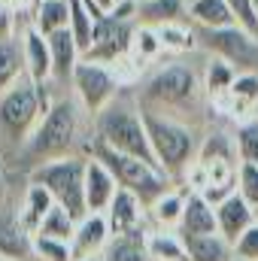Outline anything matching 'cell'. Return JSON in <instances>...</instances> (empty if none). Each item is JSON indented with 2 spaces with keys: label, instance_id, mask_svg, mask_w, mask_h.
Returning a JSON list of instances; mask_svg holds the SVG:
<instances>
[{
  "label": "cell",
  "instance_id": "obj_12",
  "mask_svg": "<svg viewBox=\"0 0 258 261\" xmlns=\"http://www.w3.org/2000/svg\"><path fill=\"white\" fill-rule=\"evenodd\" d=\"M146 219H149V206L134 195L131 189H122L113 197V203L107 206V222H110V231L113 234H131V231H149L146 228Z\"/></svg>",
  "mask_w": 258,
  "mask_h": 261
},
{
  "label": "cell",
  "instance_id": "obj_35",
  "mask_svg": "<svg viewBox=\"0 0 258 261\" xmlns=\"http://www.w3.org/2000/svg\"><path fill=\"white\" fill-rule=\"evenodd\" d=\"M134 52H137L140 61H152V58H158V55L164 52V46H161V40H158V31L140 24V28H137V37H134Z\"/></svg>",
  "mask_w": 258,
  "mask_h": 261
},
{
  "label": "cell",
  "instance_id": "obj_10",
  "mask_svg": "<svg viewBox=\"0 0 258 261\" xmlns=\"http://www.w3.org/2000/svg\"><path fill=\"white\" fill-rule=\"evenodd\" d=\"M73 94L79 97V103L85 107V113L94 119L119 91H122V82L119 76L110 70V64H97V61H79L76 73H73V82H70Z\"/></svg>",
  "mask_w": 258,
  "mask_h": 261
},
{
  "label": "cell",
  "instance_id": "obj_48",
  "mask_svg": "<svg viewBox=\"0 0 258 261\" xmlns=\"http://www.w3.org/2000/svg\"><path fill=\"white\" fill-rule=\"evenodd\" d=\"M134 3H140V0H134Z\"/></svg>",
  "mask_w": 258,
  "mask_h": 261
},
{
  "label": "cell",
  "instance_id": "obj_17",
  "mask_svg": "<svg viewBox=\"0 0 258 261\" xmlns=\"http://www.w3.org/2000/svg\"><path fill=\"white\" fill-rule=\"evenodd\" d=\"M179 237H200V234H216L219 231V219H216V206L200 195L192 192L186 195V210L179 219Z\"/></svg>",
  "mask_w": 258,
  "mask_h": 261
},
{
  "label": "cell",
  "instance_id": "obj_8",
  "mask_svg": "<svg viewBox=\"0 0 258 261\" xmlns=\"http://www.w3.org/2000/svg\"><path fill=\"white\" fill-rule=\"evenodd\" d=\"M137 3L119 0L97 24H94V40L91 49L82 55L85 61L97 64H116L128 52H134V37H137Z\"/></svg>",
  "mask_w": 258,
  "mask_h": 261
},
{
  "label": "cell",
  "instance_id": "obj_26",
  "mask_svg": "<svg viewBox=\"0 0 258 261\" xmlns=\"http://www.w3.org/2000/svg\"><path fill=\"white\" fill-rule=\"evenodd\" d=\"M186 195L189 189H170L167 195H161L152 206H149V219L155 222V228H164V231H176L179 228V219H183V210H186Z\"/></svg>",
  "mask_w": 258,
  "mask_h": 261
},
{
  "label": "cell",
  "instance_id": "obj_4",
  "mask_svg": "<svg viewBox=\"0 0 258 261\" xmlns=\"http://www.w3.org/2000/svg\"><path fill=\"white\" fill-rule=\"evenodd\" d=\"M143 119H146V128H149V140H152L158 167L170 179H186V173L197 161L200 143H203L200 130L189 122L158 116V113H146V110H143Z\"/></svg>",
  "mask_w": 258,
  "mask_h": 261
},
{
  "label": "cell",
  "instance_id": "obj_32",
  "mask_svg": "<svg viewBox=\"0 0 258 261\" xmlns=\"http://www.w3.org/2000/svg\"><path fill=\"white\" fill-rule=\"evenodd\" d=\"M234 146H237V155L240 161H249L258 164V119H246L234 128Z\"/></svg>",
  "mask_w": 258,
  "mask_h": 261
},
{
  "label": "cell",
  "instance_id": "obj_21",
  "mask_svg": "<svg viewBox=\"0 0 258 261\" xmlns=\"http://www.w3.org/2000/svg\"><path fill=\"white\" fill-rule=\"evenodd\" d=\"M31 24L46 37L70 28V0H37L31 6Z\"/></svg>",
  "mask_w": 258,
  "mask_h": 261
},
{
  "label": "cell",
  "instance_id": "obj_18",
  "mask_svg": "<svg viewBox=\"0 0 258 261\" xmlns=\"http://www.w3.org/2000/svg\"><path fill=\"white\" fill-rule=\"evenodd\" d=\"M21 52H24V73L34 82H49L52 79V49H49V40L34 24H28L21 31Z\"/></svg>",
  "mask_w": 258,
  "mask_h": 261
},
{
  "label": "cell",
  "instance_id": "obj_16",
  "mask_svg": "<svg viewBox=\"0 0 258 261\" xmlns=\"http://www.w3.org/2000/svg\"><path fill=\"white\" fill-rule=\"evenodd\" d=\"M216 219H219V234L234 243V240L258 219V213L240 192H234V195H228L225 200L216 203Z\"/></svg>",
  "mask_w": 258,
  "mask_h": 261
},
{
  "label": "cell",
  "instance_id": "obj_36",
  "mask_svg": "<svg viewBox=\"0 0 258 261\" xmlns=\"http://www.w3.org/2000/svg\"><path fill=\"white\" fill-rule=\"evenodd\" d=\"M237 192L258 210V164L240 161V170H237Z\"/></svg>",
  "mask_w": 258,
  "mask_h": 261
},
{
  "label": "cell",
  "instance_id": "obj_49",
  "mask_svg": "<svg viewBox=\"0 0 258 261\" xmlns=\"http://www.w3.org/2000/svg\"><path fill=\"white\" fill-rule=\"evenodd\" d=\"M255 213H258V210H255Z\"/></svg>",
  "mask_w": 258,
  "mask_h": 261
},
{
  "label": "cell",
  "instance_id": "obj_31",
  "mask_svg": "<svg viewBox=\"0 0 258 261\" xmlns=\"http://www.w3.org/2000/svg\"><path fill=\"white\" fill-rule=\"evenodd\" d=\"M76 225H79V219H73L64 206H58V203H55V206L49 210V216L43 219V225H40V231H37V234L58 237V240H73Z\"/></svg>",
  "mask_w": 258,
  "mask_h": 261
},
{
  "label": "cell",
  "instance_id": "obj_22",
  "mask_svg": "<svg viewBox=\"0 0 258 261\" xmlns=\"http://www.w3.org/2000/svg\"><path fill=\"white\" fill-rule=\"evenodd\" d=\"M149 231H131V234H113L100 261H152L146 249Z\"/></svg>",
  "mask_w": 258,
  "mask_h": 261
},
{
  "label": "cell",
  "instance_id": "obj_25",
  "mask_svg": "<svg viewBox=\"0 0 258 261\" xmlns=\"http://www.w3.org/2000/svg\"><path fill=\"white\" fill-rule=\"evenodd\" d=\"M146 249L152 261H189L186 252V240L179 237V231H164L155 228L146 234Z\"/></svg>",
  "mask_w": 258,
  "mask_h": 261
},
{
  "label": "cell",
  "instance_id": "obj_33",
  "mask_svg": "<svg viewBox=\"0 0 258 261\" xmlns=\"http://www.w3.org/2000/svg\"><path fill=\"white\" fill-rule=\"evenodd\" d=\"M34 249H37V261H73V246H70V240L34 234Z\"/></svg>",
  "mask_w": 258,
  "mask_h": 261
},
{
  "label": "cell",
  "instance_id": "obj_38",
  "mask_svg": "<svg viewBox=\"0 0 258 261\" xmlns=\"http://www.w3.org/2000/svg\"><path fill=\"white\" fill-rule=\"evenodd\" d=\"M228 6H231L237 24L258 37V12H255V6H252V0H228Z\"/></svg>",
  "mask_w": 258,
  "mask_h": 261
},
{
  "label": "cell",
  "instance_id": "obj_28",
  "mask_svg": "<svg viewBox=\"0 0 258 261\" xmlns=\"http://www.w3.org/2000/svg\"><path fill=\"white\" fill-rule=\"evenodd\" d=\"M158 31V40L164 46V52H173V55H189V52H200L197 49V34H194V24L186 21H173V24H161L155 28Z\"/></svg>",
  "mask_w": 258,
  "mask_h": 261
},
{
  "label": "cell",
  "instance_id": "obj_40",
  "mask_svg": "<svg viewBox=\"0 0 258 261\" xmlns=\"http://www.w3.org/2000/svg\"><path fill=\"white\" fill-rule=\"evenodd\" d=\"M6 200V170H3V155H0V206Z\"/></svg>",
  "mask_w": 258,
  "mask_h": 261
},
{
  "label": "cell",
  "instance_id": "obj_43",
  "mask_svg": "<svg viewBox=\"0 0 258 261\" xmlns=\"http://www.w3.org/2000/svg\"><path fill=\"white\" fill-rule=\"evenodd\" d=\"M252 119H258V103L252 107Z\"/></svg>",
  "mask_w": 258,
  "mask_h": 261
},
{
  "label": "cell",
  "instance_id": "obj_19",
  "mask_svg": "<svg viewBox=\"0 0 258 261\" xmlns=\"http://www.w3.org/2000/svg\"><path fill=\"white\" fill-rule=\"evenodd\" d=\"M189 18V0H140L137 3V24L161 28Z\"/></svg>",
  "mask_w": 258,
  "mask_h": 261
},
{
  "label": "cell",
  "instance_id": "obj_23",
  "mask_svg": "<svg viewBox=\"0 0 258 261\" xmlns=\"http://www.w3.org/2000/svg\"><path fill=\"white\" fill-rule=\"evenodd\" d=\"M52 206H55V197L49 195L43 186L31 182V186H28V192H24L21 206H18V219H21V225H24L31 234H37V231H40V225H43V219L49 216V210H52Z\"/></svg>",
  "mask_w": 258,
  "mask_h": 261
},
{
  "label": "cell",
  "instance_id": "obj_6",
  "mask_svg": "<svg viewBox=\"0 0 258 261\" xmlns=\"http://www.w3.org/2000/svg\"><path fill=\"white\" fill-rule=\"evenodd\" d=\"M85 155L100 158V161L113 170V176L119 179V186H122V189H131L146 206H152L158 197L167 195V192L173 189V179H170L158 164H149V161H143V158L116 152V149H110V146H104V143H94V140H91L88 149H85Z\"/></svg>",
  "mask_w": 258,
  "mask_h": 261
},
{
  "label": "cell",
  "instance_id": "obj_1",
  "mask_svg": "<svg viewBox=\"0 0 258 261\" xmlns=\"http://www.w3.org/2000/svg\"><path fill=\"white\" fill-rule=\"evenodd\" d=\"M140 110L146 113H158V116H170L179 122H189L197 128V113L207 110V88H203V67L197 70L189 64L183 55L164 58L152 70H146L134 88Z\"/></svg>",
  "mask_w": 258,
  "mask_h": 261
},
{
  "label": "cell",
  "instance_id": "obj_11",
  "mask_svg": "<svg viewBox=\"0 0 258 261\" xmlns=\"http://www.w3.org/2000/svg\"><path fill=\"white\" fill-rule=\"evenodd\" d=\"M113 231H110V222H107V213H88L79 219L76 225V234L70 240L73 246V261H85V258H100L107 243H110Z\"/></svg>",
  "mask_w": 258,
  "mask_h": 261
},
{
  "label": "cell",
  "instance_id": "obj_37",
  "mask_svg": "<svg viewBox=\"0 0 258 261\" xmlns=\"http://www.w3.org/2000/svg\"><path fill=\"white\" fill-rule=\"evenodd\" d=\"M234 258L258 261V219L234 240Z\"/></svg>",
  "mask_w": 258,
  "mask_h": 261
},
{
  "label": "cell",
  "instance_id": "obj_45",
  "mask_svg": "<svg viewBox=\"0 0 258 261\" xmlns=\"http://www.w3.org/2000/svg\"><path fill=\"white\" fill-rule=\"evenodd\" d=\"M85 261H100V258H85Z\"/></svg>",
  "mask_w": 258,
  "mask_h": 261
},
{
  "label": "cell",
  "instance_id": "obj_30",
  "mask_svg": "<svg viewBox=\"0 0 258 261\" xmlns=\"http://www.w3.org/2000/svg\"><path fill=\"white\" fill-rule=\"evenodd\" d=\"M94 24H97V21H94V15L85 9V3H82V0H70V34H73V40H76V46H79L82 55L91 49Z\"/></svg>",
  "mask_w": 258,
  "mask_h": 261
},
{
  "label": "cell",
  "instance_id": "obj_24",
  "mask_svg": "<svg viewBox=\"0 0 258 261\" xmlns=\"http://www.w3.org/2000/svg\"><path fill=\"white\" fill-rule=\"evenodd\" d=\"M189 21L194 28H228V24H237L228 0H189Z\"/></svg>",
  "mask_w": 258,
  "mask_h": 261
},
{
  "label": "cell",
  "instance_id": "obj_14",
  "mask_svg": "<svg viewBox=\"0 0 258 261\" xmlns=\"http://www.w3.org/2000/svg\"><path fill=\"white\" fill-rule=\"evenodd\" d=\"M116 192H119V179L113 176V170L100 158L88 155V164H85V206H88V213H107Z\"/></svg>",
  "mask_w": 258,
  "mask_h": 261
},
{
  "label": "cell",
  "instance_id": "obj_5",
  "mask_svg": "<svg viewBox=\"0 0 258 261\" xmlns=\"http://www.w3.org/2000/svg\"><path fill=\"white\" fill-rule=\"evenodd\" d=\"M46 113L37 82L28 73L12 82L0 94V155H18Z\"/></svg>",
  "mask_w": 258,
  "mask_h": 261
},
{
  "label": "cell",
  "instance_id": "obj_46",
  "mask_svg": "<svg viewBox=\"0 0 258 261\" xmlns=\"http://www.w3.org/2000/svg\"><path fill=\"white\" fill-rule=\"evenodd\" d=\"M0 261H9V258H3V255H0Z\"/></svg>",
  "mask_w": 258,
  "mask_h": 261
},
{
  "label": "cell",
  "instance_id": "obj_3",
  "mask_svg": "<svg viewBox=\"0 0 258 261\" xmlns=\"http://www.w3.org/2000/svg\"><path fill=\"white\" fill-rule=\"evenodd\" d=\"M91 130H94V137H91L94 143H104L116 152H125V155L143 158L149 164H158L134 88L125 91V85H122V91L91 119Z\"/></svg>",
  "mask_w": 258,
  "mask_h": 261
},
{
  "label": "cell",
  "instance_id": "obj_47",
  "mask_svg": "<svg viewBox=\"0 0 258 261\" xmlns=\"http://www.w3.org/2000/svg\"><path fill=\"white\" fill-rule=\"evenodd\" d=\"M234 261H243V258H234Z\"/></svg>",
  "mask_w": 258,
  "mask_h": 261
},
{
  "label": "cell",
  "instance_id": "obj_44",
  "mask_svg": "<svg viewBox=\"0 0 258 261\" xmlns=\"http://www.w3.org/2000/svg\"><path fill=\"white\" fill-rule=\"evenodd\" d=\"M252 6H255V12H258V0H252Z\"/></svg>",
  "mask_w": 258,
  "mask_h": 261
},
{
  "label": "cell",
  "instance_id": "obj_41",
  "mask_svg": "<svg viewBox=\"0 0 258 261\" xmlns=\"http://www.w3.org/2000/svg\"><path fill=\"white\" fill-rule=\"evenodd\" d=\"M6 3H12V6H34L37 0H6Z\"/></svg>",
  "mask_w": 258,
  "mask_h": 261
},
{
  "label": "cell",
  "instance_id": "obj_42",
  "mask_svg": "<svg viewBox=\"0 0 258 261\" xmlns=\"http://www.w3.org/2000/svg\"><path fill=\"white\" fill-rule=\"evenodd\" d=\"M97 3H100V6H104V9H107V12H110V9H113V6H116V3H119V0H97Z\"/></svg>",
  "mask_w": 258,
  "mask_h": 261
},
{
  "label": "cell",
  "instance_id": "obj_27",
  "mask_svg": "<svg viewBox=\"0 0 258 261\" xmlns=\"http://www.w3.org/2000/svg\"><path fill=\"white\" fill-rule=\"evenodd\" d=\"M24 76V52H21V34L0 40V94Z\"/></svg>",
  "mask_w": 258,
  "mask_h": 261
},
{
  "label": "cell",
  "instance_id": "obj_34",
  "mask_svg": "<svg viewBox=\"0 0 258 261\" xmlns=\"http://www.w3.org/2000/svg\"><path fill=\"white\" fill-rule=\"evenodd\" d=\"M228 97L237 107H255L258 103V73H237L234 85L228 88Z\"/></svg>",
  "mask_w": 258,
  "mask_h": 261
},
{
  "label": "cell",
  "instance_id": "obj_39",
  "mask_svg": "<svg viewBox=\"0 0 258 261\" xmlns=\"http://www.w3.org/2000/svg\"><path fill=\"white\" fill-rule=\"evenodd\" d=\"M18 15H21V6H12V3L0 0V40L18 34V24H21Z\"/></svg>",
  "mask_w": 258,
  "mask_h": 261
},
{
  "label": "cell",
  "instance_id": "obj_15",
  "mask_svg": "<svg viewBox=\"0 0 258 261\" xmlns=\"http://www.w3.org/2000/svg\"><path fill=\"white\" fill-rule=\"evenodd\" d=\"M46 40H49V49H52V82H55L58 91H61V88H70L73 73H76L79 61H82V52H79V46H76L70 28L49 34Z\"/></svg>",
  "mask_w": 258,
  "mask_h": 261
},
{
  "label": "cell",
  "instance_id": "obj_29",
  "mask_svg": "<svg viewBox=\"0 0 258 261\" xmlns=\"http://www.w3.org/2000/svg\"><path fill=\"white\" fill-rule=\"evenodd\" d=\"M237 79V70L228 64L225 58H216V55H203V88L210 94V100L216 103V97L228 94V88L234 85Z\"/></svg>",
  "mask_w": 258,
  "mask_h": 261
},
{
  "label": "cell",
  "instance_id": "obj_13",
  "mask_svg": "<svg viewBox=\"0 0 258 261\" xmlns=\"http://www.w3.org/2000/svg\"><path fill=\"white\" fill-rule=\"evenodd\" d=\"M0 255L9 261H37L34 234L21 225L18 210H0Z\"/></svg>",
  "mask_w": 258,
  "mask_h": 261
},
{
  "label": "cell",
  "instance_id": "obj_9",
  "mask_svg": "<svg viewBox=\"0 0 258 261\" xmlns=\"http://www.w3.org/2000/svg\"><path fill=\"white\" fill-rule=\"evenodd\" d=\"M197 49L203 55L225 58L237 73H258V37L240 24L228 28H194Z\"/></svg>",
  "mask_w": 258,
  "mask_h": 261
},
{
  "label": "cell",
  "instance_id": "obj_7",
  "mask_svg": "<svg viewBox=\"0 0 258 261\" xmlns=\"http://www.w3.org/2000/svg\"><path fill=\"white\" fill-rule=\"evenodd\" d=\"M85 164H88L85 152L64 155V158H55V161H46V164L34 167L28 173V182L43 186L55 197L58 206H64L73 219H82V216H88V206H85Z\"/></svg>",
  "mask_w": 258,
  "mask_h": 261
},
{
  "label": "cell",
  "instance_id": "obj_20",
  "mask_svg": "<svg viewBox=\"0 0 258 261\" xmlns=\"http://www.w3.org/2000/svg\"><path fill=\"white\" fill-rule=\"evenodd\" d=\"M189 261H234V243L228 237L216 234H200V237H183Z\"/></svg>",
  "mask_w": 258,
  "mask_h": 261
},
{
  "label": "cell",
  "instance_id": "obj_2",
  "mask_svg": "<svg viewBox=\"0 0 258 261\" xmlns=\"http://www.w3.org/2000/svg\"><path fill=\"white\" fill-rule=\"evenodd\" d=\"M82 113L85 107L79 103V97L70 91H61L52 103V110L40 119V125L34 128V134L28 137V143L21 146V152L15 155L18 161L28 164V173L46 161L64 158V155H76L85 152L79 134H82Z\"/></svg>",
  "mask_w": 258,
  "mask_h": 261
}]
</instances>
